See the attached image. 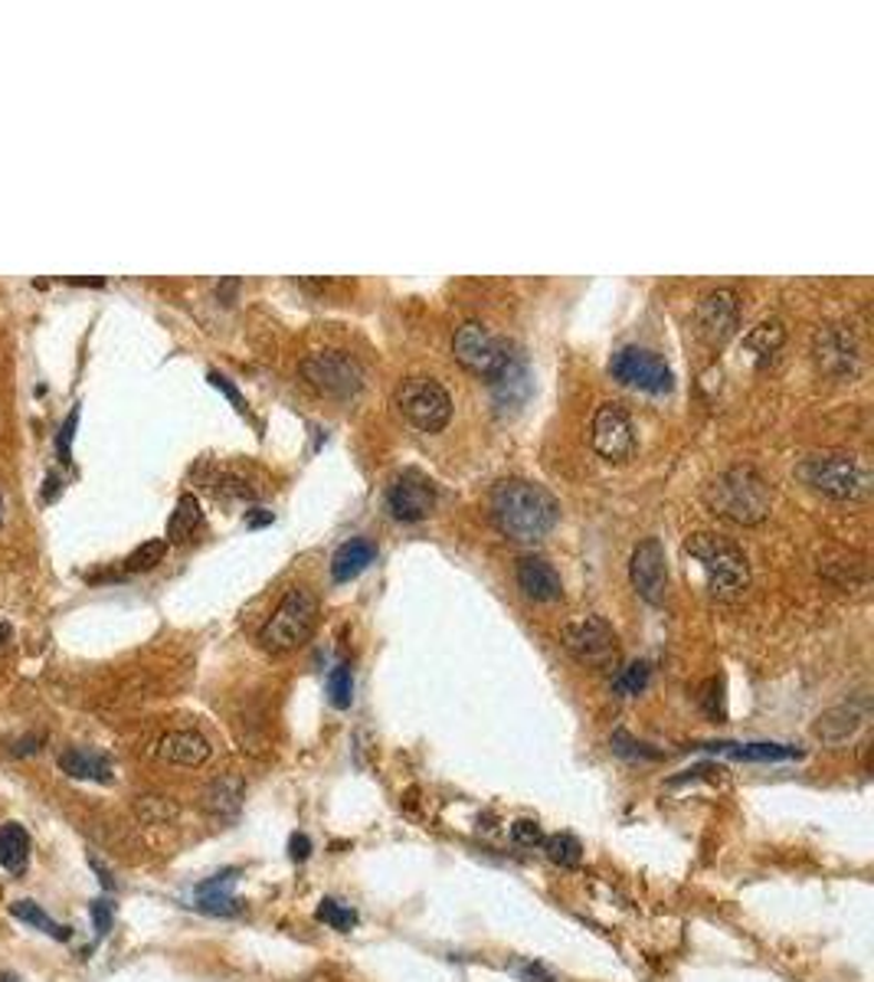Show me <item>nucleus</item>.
Here are the masks:
<instances>
[{"mask_svg":"<svg viewBox=\"0 0 874 982\" xmlns=\"http://www.w3.org/2000/svg\"><path fill=\"white\" fill-rule=\"evenodd\" d=\"M557 518V498L527 479H505L492 489V521L508 541L534 544L554 531Z\"/></svg>","mask_w":874,"mask_h":982,"instance_id":"obj_1","label":"nucleus"},{"mask_svg":"<svg viewBox=\"0 0 874 982\" xmlns=\"http://www.w3.org/2000/svg\"><path fill=\"white\" fill-rule=\"evenodd\" d=\"M705 504L733 524H760L770 514L773 489L753 466H730L705 485Z\"/></svg>","mask_w":874,"mask_h":982,"instance_id":"obj_2","label":"nucleus"},{"mask_svg":"<svg viewBox=\"0 0 874 982\" xmlns=\"http://www.w3.org/2000/svg\"><path fill=\"white\" fill-rule=\"evenodd\" d=\"M800 479L835 501H862L872 491V466L858 452L825 449L802 459Z\"/></svg>","mask_w":874,"mask_h":982,"instance_id":"obj_3","label":"nucleus"},{"mask_svg":"<svg viewBox=\"0 0 874 982\" xmlns=\"http://www.w3.org/2000/svg\"><path fill=\"white\" fill-rule=\"evenodd\" d=\"M685 551L691 561L701 563L711 596L718 600H737L750 586V563L747 554L714 531H698L685 541Z\"/></svg>","mask_w":874,"mask_h":982,"instance_id":"obj_4","label":"nucleus"},{"mask_svg":"<svg viewBox=\"0 0 874 982\" xmlns=\"http://www.w3.org/2000/svg\"><path fill=\"white\" fill-rule=\"evenodd\" d=\"M318 626V596L305 586H289L276 613L259 630V645L269 655H286L291 648L305 645Z\"/></svg>","mask_w":874,"mask_h":982,"instance_id":"obj_5","label":"nucleus"},{"mask_svg":"<svg viewBox=\"0 0 874 982\" xmlns=\"http://www.w3.org/2000/svg\"><path fill=\"white\" fill-rule=\"evenodd\" d=\"M452 354L465 370H472V374H479V377H485L492 383L508 370L511 360H514L508 341L495 338L482 321H465V325L455 328Z\"/></svg>","mask_w":874,"mask_h":982,"instance_id":"obj_6","label":"nucleus"},{"mask_svg":"<svg viewBox=\"0 0 874 982\" xmlns=\"http://www.w3.org/2000/svg\"><path fill=\"white\" fill-rule=\"evenodd\" d=\"M564 648L593 672H613L619 668V638L613 626L599 616H583L577 623H567L561 630Z\"/></svg>","mask_w":874,"mask_h":982,"instance_id":"obj_7","label":"nucleus"},{"mask_svg":"<svg viewBox=\"0 0 874 982\" xmlns=\"http://www.w3.org/2000/svg\"><path fill=\"white\" fill-rule=\"evenodd\" d=\"M397 407L403 420L413 422L423 432H439L452 420V397L433 377H410L397 390Z\"/></svg>","mask_w":874,"mask_h":982,"instance_id":"obj_8","label":"nucleus"},{"mask_svg":"<svg viewBox=\"0 0 874 982\" xmlns=\"http://www.w3.org/2000/svg\"><path fill=\"white\" fill-rule=\"evenodd\" d=\"M301 377L328 397H354L364 387V370L348 351H318L301 360Z\"/></svg>","mask_w":874,"mask_h":982,"instance_id":"obj_9","label":"nucleus"},{"mask_svg":"<svg viewBox=\"0 0 874 982\" xmlns=\"http://www.w3.org/2000/svg\"><path fill=\"white\" fill-rule=\"evenodd\" d=\"M609 374L619 383L636 387V390H646V393H668L675 387L671 367L656 351L639 348V345H626V348H619V351L613 354Z\"/></svg>","mask_w":874,"mask_h":982,"instance_id":"obj_10","label":"nucleus"},{"mask_svg":"<svg viewBox=\"0 0 874 982\" xmlns=\"http://www.w3.org/2000/svg\"><path fill=\"white\" fill-rule=\"evenodd\" d=\"M812 354L822 374L835 380H849L862 370V345L852 325H825L812 338Z\"/></svg>","mask_w":874,"mask_h":982,"instance_id":"obj_11","label":"nucleus"},{"mask_svg":"<svg viewBox=\"0 0 874 982\" xmlns=\"http://www.w3.org/2000/svg\"><path fill=\"white\" fill-rule=\"evenodd\" d=\"M740 325V298L733 288H711L695 308V335L708 348H724Z\"/></svg>","mask_w":874,"mask_h":982,"instance_id":"obj_12","label":"nucleus"},{"mask_svg":"<svg viewBox=\"0 0 874 982\" xmlns=\"http://www.w3.org/2000/svg\"><path fill=\"white\" fill-rule=\"evenodd\" d=\"M589 442L603 459L623 462L636 449V426L619 403H603L589 426Z\"/></svg>","mask_w":874,"mask_h":982,"instance_id":"obj_13","label":"nucleus"},{"mask_svg":"<svg viewBox=\"0 0 874 982\" xmlns=\"http://www.w3.org/2000/svg\"><path fill=\"white\" fill-rule=\"evenodd\" d=\"M387 504H390V511H393L397 521H423L433 511V504H436V489H433V482L423 472L407 469V472H400L390 482Z\"/></svg>","mask_w":874,"mask_h":982,"instance_id":"obj_14","label":"nucleus"},{"mask_svg":"<svg viewBox=\"0 0 874 982\" xmlns=\"http://www.w3.org/2000/svg\"><path fill=\"white\" fill-rule=\"evenodd\" d=\"M629 576H633V586L642 600H649L652 606H658L665 600V590H668V566H665V551L658 544L656 538L642 541L636 551H633V561H629Z\"/></svg>","mask_w":874,"mask_h":982,"instance_id":"obj_15","label":"nucleus"},{"mask_svg":"<svg viewBox=\"0 0 874 982\" xmlns=\"http://www.w3.org/2000/svg\"><path fill=\"white\" fill-rule=\"evenodd\" d=\"M517 586L534 603H557L564 596L561 573L554 570V563L537 558V554H527L517 561Z\"/></svg>","mask_w":874,"mask_h":982,"instance_id":"obj_16","label":"nucleus"},{"mask_svg":"<svg viewBox=\"0 0 874 982\" xmlns=\"http://www.w3.org/2000/svg\"><path fill=\"white\" fill-rule=\"evenodd\" d=\"M865 720H868V702L839 704V707H829V710L819 714L812 734H815L822 744H842V740H849Z\"/></svg>","mask_w":874,"mask_h":982,"instance_id":"obj_17","label":"nucleus"},{"mask_svg":"<svg viewBox=\"0 0 874 982\" xmlns=\"http://www.w3.org/2000/svg\"><path fill=\"white\" fill-rule=\"evenodd\" d=\"M157 757L177 767H200L210 760V740L197 730H171L161 737Z\"/></svg>","mask_w":874,"mask_h":982,"instance_id":"obj_18","label":"nucleus"},{"mask_svg":"<svg viewBox=\"0 0 874 982\" xmlns=\"http://www.w3.org/2000/svg\"><path fill=\"white\" fill-rule=\"evenodd\" d=\"M236 868H226L214 874L210 881L197 884V911L214 913V917H236L243 911V904L233 898V884H236Z\"/></svg>","mask_w":874,"mask_h":982,"instance_id":"obj_19","label":"nucleus"},{"mask_svg":"<svg viewBox=\"0 0 874 982\" xmlns=\"http://www.w3.org/2000/svg\"><path fill=\"white\" fill-rule=\"evenodd\" d=\"M60 770L73 779H89V782H112L115 779L112 760L105 754L85 750V747H70L66 754H60Z\"/></svg>","mask_w":874,"mask_h":982,"instance_id":"obj_20","label":"nucleus"},{"mask_svg":"<svg viewBox=\"0 0 874 982\" xmlns=\"http://www.w3.org/2000/svg\"><path fill=\"white\" fill-rule=\"evenodd\" d=\"M701 750H714V754H724V757H733V760H753V764L800 760L802 757V750L786 747V744H730V740H721V744H701Z\"/></svg>","mask_w":874,"mask_h":982,"instance_id":"obj_21","label":"nucleus"},{"mask_svg":"<svg viewBox=\"0 0 874 982\" xmlns=\"http://www.w3.org/2000/svg\"><path fill=\"white\" fill-rule=\"evenodd\" d=\"M373 561H377V544L367 538H354V541L341 544L338 554L331 558V576H335V583H348V580L361 576Z\"/></svg>","mask_w":874,"mask_h":982,"instance_id":"obj_22","label":"nucleus"},{"mask_svg":"<svg viewBox=\"0 0 874 982\" xmlns=\"http://www.w3.org/2000/svg\"><path fill=\"white\" fill-rule=\"evenodd\" d=\"M243 796H246V786L239 776H219L204 792V809L214 819H233L243 806Z\"/></svg>","mask_w":874,"mask_h":982,"instance_id":"obj_23","label":"nucleus"},{"mask_svg":"<svg viewBox=\"0 0 874 982\" xmlns=\"http://www.w3.org/2000/svg\"><path fill=\"white\" fill-rule=\"evenodd\" d=\"M204 524V511H200V501L194 494H181L177 498V508L167 521V544H184L197 534V528Z\"/></svg>","mask_w":874,"mask_h":982,"instance_id":"obj_24","label":"nucleus"},{"mask_svg":"<svg viewBox=\"0 0 874 982\" xmlns=\"http://www.w3.org/2000/svg\"><path fill=\"white\" fill-rule=\"evenodd\" d=\"M30 861V836L23 826L7 822L0 826V868H7L10 874H20Z\"/></svg>","mask_w":874,"mask_h":982,"instance_id":"obj_25","label":"nucleus"},{"mask_svg":"<svg viewBox=\"0 0 874 982\" xmlns=\"http://www.w3.org/2000/svg\"><path fill=\"white\" fill-rule=\"evenodd\" d=\"M10 913L17 917V920H23V923H30V927H37V930H43L47 937H56V940H70L73 933H70V927H63V923H56L53 917H47L40 904H33V901H17Z\"/></svg>","mask_w":874,"mask_h":982,"instance_id":"obj_26","label":"nucleus"},{"mask_svg":"<svg viewBox=\"0 0 874 982\" xmlns=\"http://www.w3.org/2000/svg\"><path fill=\"white\" fill-rule=\"evenodd\" d=\"M544 855H547L554 865H561V868H580L583 845L580 839L570 836V832H557V836L544 839Z\"/></svg>","mask_w":874,"mask_h":982,"instance_id":"obj_27","label":"nucleus"},{"mask_svg":"<svg viewBox=\"0 0 874 982\" xmlns=\"http://www.w3.org/2000/svg\"><path fill=\"white\" fill-rule=\"evenodd\" d=\"M783 341H786V328H783L780 321H760V325L743 338V345H747L753 354H760V357L777 354L783 348Z\"/></svg>","mask_w":874,"mask_h":982,"instance_id":"obj_28","label":"nucleus"},{"mask_svg":"<svg viewBox=\"0 0 874 982\" xmlns=\"http://www.w3.org/2000/svg\"><path fill=\"white\" fill-rule=\"evenodd\" d=\"M649 678H652V665H649V662H633V665H626V668L616 675L613 692H616L619 698L642 695V692L649 688Z\"/></svg>","mask_w":874,"mask_h":982,"instance_id":"obj_29","label":"nucleus"},{"mask_svg":"<svg viewBox=\"0 0 874 982\" xmlns=\"http://www.w3.org/2000/svg\"><path fill=\"white\" fill-rule=\"evenodd\" d=\"M328 702L338 710H348L351 702H354V672L351 665H335L331 675H328Z\"/></svg>","mask_w":874,"mask_h":982,"instance_id":"obj_30","label":"nucleus"},{"mask_svg":"<svg viewBox=\"0 0 874 982\" xmlns=\"http://www.w3.org/2000/svg\"><path fill=\"white\" fill-rule=\"evenodd\" d=\"M164 554H167V541H161V538H157V541H147V544H142L138 551H132V554L125 558L122 570H125V573H145V570H151V566H157V563L164 561Z\"/></svg>","mask_w":874,"mask_h":982,"instance_id":"obj_31","label":"nucleus"},{"mask_svg":"<svg viewBox=\"0 0 874 982\" xmlns=\"http://www.w3.org/2000/svg\"><path fill=\"white\" fill-rule=\"evenodd\" d=\"M315 917L321 920V923H328L331 930H351L354 923H358V911H351V908H345V904H338L335 898H325L321 904H318V911Z\"/></svg>","mask_w":874,"mask_h":982,"instance_id":"obj_32","label":"nucleus"},{"mask_svg":"<svg viewBox=\"0 0 874 982\" xmlns=\"http://www.w3.org/2000/svg\"><path fill=\"white\" fill-rule=\"evenodd\" d=\"M609 744H613V750H616L619 757H629V760H658V757H661L658 750H649V744L633 740L626 730H616Z\"/></svg>","mask_w":874,"mask_h":982,"instance_id":"obj_33","label":"nucleus"},{"mask_svg":"<svg viewBox=\"0 0 874 982\" xmlns=\"http://www.w3.org/2000/svg\"><path fill=\"white\" fill-rule=\"evenodd\" d=\"M138 816H142L145 822H167V819L177 816V809H174L167 799H161V796H142V802H138Z\"/></svg>","mask_w":874,"mask_h":982,"instance_id":"obj_34","label":"nucleus"},{"mask_svg":"<svg viewBox=\"0 0 874 982\" xmlns=\"http://www.w3.org/2000/svg\"><path fill=\"white\" fill-rule=\"evenodd\" d=\"M511 842L521 845V848H537V845H544V832L534 819H517L511 826Z\"/></svg>","mask_w":874,"mask_h":982,"instance_id":"obj_35","label":"nucleus"},{"mask_svg":"<svg viewBox=\"0 0 874 982\" xmlns=\"http://www.w3.org/2000/svg\"><path fill=\"white\" fill-rule=\"evenodd\" d=\"M75 426H79V407H75L73 413L63 420V426H60V436H56V452H60V462H63V466H70V462H73Z\"/></svg>","mask_w":874,"mask_h":982,"instance_id":"obj_36","label":"nucleus"},{"mask_svg":"<svg viewBox=\"0 0 874 982\" xmlns=\"http://www.w3.org/2000/svg\"><path fill=\"white\" fill-rule=\"evenodd\" d=\"M92 920H95V933L105 937L109 927H112V904L109 901H95L92 904Z\"/></svg>","mask_w":874,"mask_h":982,"instance_id":"obj_37","label":"nucleus"},{"mask_svg":"<svg viewBox=\"0 0 874 982\" xmlns=\"http://www.w3.org/2000/svg\"><path fill=\"white\" fill-rule=\"evenodd\" d=\"M210 383H214V387H219V390H223V393H226V397H229V400L236 403V410H246V403H243L239 390H236V387H233V383H229V380H226L223 374H217V370H210Z\"/></svg>","mask_w":874,"mask_h":982,"instance_id":"obj_38","label":"nucleus"},{"mask_svg":"<svg viewBox=\"0 0 874 982\" xmlns=\"http://www.w3.org/2000/svg\"><path fill=\"white\" fill-rule=\"evenodd\" d=\"M289 855L291 861H305V858L311 855V839H308V836H291Z\"/></svg>","mask_w":874,"mask_h":982,"instance_id":"obj_39","label":"nucleus"},{"mask_svg":"<svg viewBox=\"0 0 874 982\" xmlns=\"http://www.w3.org/2000/svg\"><path fill=\"white\" fill-rule=\"evenodd\" d=\"M43 747V734L40 737H30V740H17L13 747H10V754L13 757H23V754H37Z\"/></svg>","mask_w":874,"mask_h":982,"instance_id":"obj_40","label":"nucleus"},{"mask_svg":"<svg viewBox=\"0 0 874 982\" xmlns=\"http://www.w3.org/2000/svg\"><path fill=\"white\" fill-rule=\"evenodd\" d=\"M521 980L524 982H554L551 976H547V973H544V970H541V966H534V963H524V966H521Z\"/></svg>","mask_w":874,"mask_h":982,"instance_id":"obj_41","label":"nucleus"},{"mask_svg":"<svg viewBox=\"0 0 874 982\" xmlns=\"http://www.w3.org/2000/svg\"><path fill=\"white\" fill-rule=\"evenodd\" d=\"M56 494H60V479H56V475H50V479H47V491H43V498L50 501V498H56Z\"/></svg>","mask_w":874,"mask_h":982,"instance_id":"obj_42","label":"nucleus"},{"mask_svg":"<svg viewBox=\"0 0 874 982\" xmlns=\"http://www.w3.org/2000/svg\"><path fill=\"white\" fill-rule=\"evenodd\" d=\"M269 521H273V514H253V518H249L253 528H256V524H269Z\"/></svg>","mask_w":874,"mask_h":982,"instance_id":"obj_43","label":"nucleus"},{"mask_svg":"<svg viewBox=\"0 0 874 982\" xmlns=\"http://www.w3.org/2000/svg\"><path fill=\"white\" fill-rule=\"evenodd\" d=\"M0 982H20L13 973H0Z\"/></svg>","mask_w":874,"mask_h":982,"instance_id":"obj_44","label":"nucleus"},{"mask_svg":"<svg viewBox=\"0 0 874 982\" xmlns=\"http://www.w3.org/2000/svg\"><path fill=\"white\" fill-rule=\"evenodd\" d=\"M0 518H3V498H0Z\"/></svg>","mask_w":874,"mask_h":982,"instance_id":"obj_45","label":"nucleus"},{"mask_svg":"<svg viewBox=\"0 0 874 982\" xmlns=\"http://www.w3.org/2000/svg\"><path fill=\"white\" fill-rule=\"evenodd\" d=\"M3 635H7V630H0V642H3Z\"/></svg>","mask_w":874,"mask_h":982,"instance_id":"obj_46","label":"nucleus"}]
</instances>
